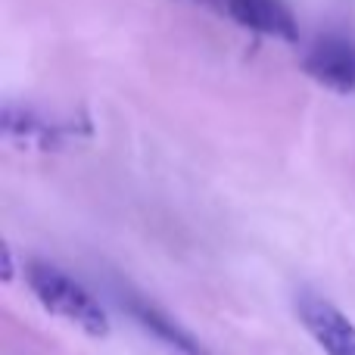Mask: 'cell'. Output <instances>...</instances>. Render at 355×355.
I'll use <instances>...</instances> for the list:
<instances>
[{"label":"cell","instance_id":"6da1fadb","mask_svg":"<svg viewBox=\"0 0 355 355\" xmlns=\"http://www.w3.org/2000/svg\"><path fill=\"white\" fill-rule=\"evenodd\" d=\"M22 277L28 284L31 296L53 318L78 327L81 334H87L94 340H103L112 334V321L106 315V309L97 302V296L85 284L75 281L72 275H66L60 265L47 262V259H28L22 265Z\"/></svg>","mask_w":355,"mask_h":355},{"label":"cell","instance_id":"7a4b0ae2","mask_svg":"<svg viewBox=\"0 0 355 355\" xmlns=\"http://www.w3.org/2000/svg\"><path fill=\"white\" fill-rule=\"evenodd\" d=\"M0 131L10 144L28 150H60L66 144L78 141V137H91L94 128L87 122V116H81L78 122H53L44 119L41 112L28 110V106H3L0 112Z\"/></svg>","mask_w":355,"mask_h":355},{"label":"cell","instance_id":"3957f363","mask_svg":"<svg viewBox=\"0 0 355 355\" xmlns=\"http://www.w3.org/2000/svg\"><path fill=\"white\" fill-rule=\"evenodd\" d=\"M296 318L324 355H355V324L327 296L302 287L296 293Z\"/></svg>","mask_w":355,"mask_h":355},{"label":"cell","instance_id":"277c9868","mask_svg":"<svg viewBox=\"0 0 355 355\" xmlns=\"http://www.w3.org/2000/svg\"><path fill=\"white\" fill-rule=\"evenodd\" d=\"M302 69L312 81L334 94H355V41L324 35L306 50Z\"/></svg>","mask_w":355,"mask_h":355},{"label":"cell","instance_id":"5b68a950","mask_svg":"<svg viewBox=\"0 0 355 355\" xmlns=\"http://www.w3.org/2000/svg\"><path fill=\"white\" fill-rule=\"evenodd\" d=\"M119 300H122L125 312H128L150 337L159 340V343L166 346V349H172L175 355H212L209 346L202 343L193 331H187L181 321H175L166 309H159L153 300L141 296L137 290H122Z\"/></svg>","mask_w":355,"mask_h":355},{"label":"cell","instance_id":"8992f818","mask_svg":"<svg viewBox=\"0 0 355 355\" xmlns=\"http://www.w3.org/2000/svg\"><path fill=\"white\" fill-rule=\"evenodd\" d=\"M202 3L218 6L227 19H234L246 31L277 37L287 44L300 41V22L284 0H202Z\"/></svg>","mask_w":355,"mask_h":355},{"label":"cell","instance_id":"52a82bcc","mask_svg":"<svg viewBox=\"0 0 355 355\" xmlns=\"http://www.w3.org/2000/svg\"><path fill=\"white\" fill-rule=\"evenodd\" d=\"M0 268H3V281L12 284V268H16V256H12V246L3 243V262H0Z\"/></svg>","mask_w":355,"mask_h":355}]
</instances>
